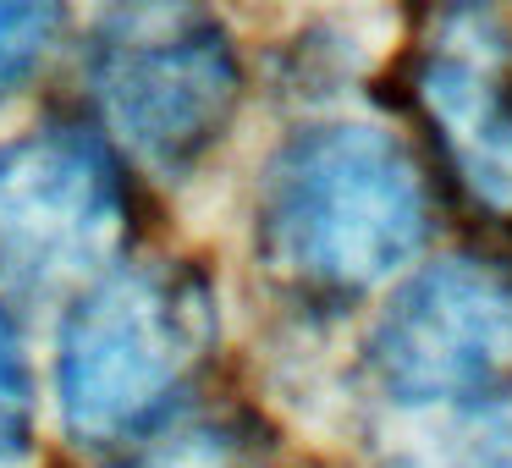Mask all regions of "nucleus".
I'll return each instance as SVG.
<instances>
[{
	"mask_svg": "<svg viewBox=\"0 0 512 468\" xmlns=\"http://www.w3.org/2000/svg\"><path fill=\"white\" fill-rule=\"evenodd\" d=\"M430 237V193L408 144L364 122L287 138L259 182V259L309 298H358Z\"/></svg>",
	"mask_w": 512,
	"mask_h": 468,
	"instance_id": "nucleus-1",
	"label": "nucleus"
},
{
	"mask_svg": "<svg viewBox=\"0 0 512 468\" xmlns=\"http://www.w3.org/2000/svg\"><path fill=\"white\" fill-rule=\"evenodd\" d=\"M215 342V292L188 259L94 276L61 325V413L83 441L144 430L177 402Z\"/></svg>",
	"mask_w": 512,
	"mask_h": 468,
	"instance_id": "nucleus-2",
	"label": "nucleus"
},
{
	"mask_svg": "<svg viewBox=\"0 0 512 468\" xmlns=\"http://www.w3.org/2000/svg\"><path fill=\"white\" fill-rule=\"evenodd\" d=\"M105 133L155 171H188L226 138L243 67L210 0H105L83 50Z\"/></svg>",
	"mask_w": 512,
	"mask_h": 468,
	"instance_id": "nucleus-3",
	"label": "nucleus"
},
{
	"mask_svg": "<svg viewBox=\"0 0 512 468\" xmlns=\"http://www.w3.org/2000/svg\"><path fill=\"white\" fill-rule=\"evenodd\" d=\"M133 232V199L89 133L39 127L0 144V281L6 287H67L105 276Z\"/></svg>",
	"mask_w": 512,
	"mask_h": 468,
	"instance_id": "nucleus-4",
	"label": "nucleus"
},
{
	"mask_svg": "<svg viewBox=\"0 0 512 468\" xmlns=\"http://www.w3.org/2000/svg\"><path fill=\"white\" fill-rule=\"evenodd\" d=\"M369 369L397 402H485L512 386V270L441 259L391 298Z\"/></svg>",
	"mask_w": 512,
	"mask_h": 468,
	"instance_id": "nucleus-5",
	"label": "nucleus"
},
{
	"mask_svg": "<svg viewBox=\"0 0 512 468\" xmlns=\"http://www.w3.org/2000/svg\"><path fill=\"white\" fill-rule=\"evenodd\" d=\"M512 39L485 6H446L408 56V105L446 177L490 221H512Z\"/></svg>",
	"mask_w": 512,
	"mask_h": 468,
	"instance_id": "nucleus-6",
	"label": "nucleus"
},
{
	"mask_svg": "<svg viewBox=\"0 0 512 468\" xmlns=\"http://www.w3.org/2000/svg\"><path fill=\"white\" fill-rule=\"evenodd\" d=\"M105 468H276V435L248 408H166Z\"/></svg>",
	"mask_w": 512,
	"mask_h": 468,
	"instance_id": "nucleus-7",
	"label": "nucleus"
},
{
	"mask_svg": "<svg viewBox=\"0 0 512 468\" xmlns=\"http://www.w3.org/2000/svg\"><path fill=\"white\" fill-rule=\"evenodd\" d=\"M61 0H0V100L23 89L61 39Z\"/></svg>",
	"mask_w": 512,
	"mask_h": 468,
	"instance_id": "nucleus-8",
	"label": "nucleus"
},
{
	"mask_svg": "<svg viewBox=\"0 0 512 468\" xmlns=\"http://www.w3.org/2000/svg\"><path fill=\"white\" fill-rule=\"evenodd\" d=\"M34 430V386H28L23 336L0 309V457H17Z\"/></svg>",
	"mask_w": 512,
	"mask_h": 468,
	"instance_id": "nucleus-9",
	"label": "nucleus"
}]
</instances>
